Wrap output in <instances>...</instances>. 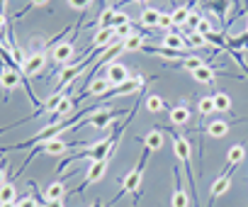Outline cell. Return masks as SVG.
<instances>
[{"label": "cell", "instance_id": "6da1fadb", "mask_svg": "<svg viewBox=\"0 0 248 207\" xmlns=\"http://www.w3.org/2000/svg\"><path fill=\"white\" fill-rule=\"evenodd\" d=\"M149 156H151V149H146V146H144L141 161L137 163V168H132L127 175H124V180H122V185H119V192L112 197V202H119L124 195H134V192H139V188H141V178H144V168H146Z\"/></svg>", "mask_w": 248, "mask_h": 207}, {"label": "cell", "instance_id": "7a4b0ae2", "mask_svg": "<svg viewBox=\"0 0 248 207\" xmlns=\"http://www.w3.org/2000/svg\"><path fill=\"white\" fill-rule=\"evenodd\" d=\"M163 129H168V134L173 137V151H175V159L183 163V168H185V173H187V180H190V185H192V200L197 202V188H195V178H192V161H190V156H192L190 144H187V139H185L183 134H178L175 129H170V127H163Z\"/></svg>", "mask_w": 248, "mask_h": 207}, {"label": "cell", "instance_id": "3957f363", "mask_svg": "<svg viewBox=\"0 0 248 207\" xmlns=\"http://www.w3.org/2000/svg\"><path fill=\"white\" fill-rule=\"evenodd\" d=\"M124 115V110H112V108H102L100 112H95V115H90V117H85V120H80L73 129H80V127H95V129H107L114 120H119Z\"/></svg>", "mask_w": 248, "mask_h": 207}, {"label": "cell", "instance_id": "277c9868", "mask_svg": "<svg viewBox=\"0 0 248 207\" xmlns=\"http://www.w3.org/2000/svg\"><path fill=\"white\" fill-rule=\"evenodd\" d=\"M144 83H146V78L139 73V76H134V78H129V80H124V83H119V85H114V90H107L100 100H109V97H124V95H134L137 90H141L144 88Z\"/></svg>", "mask_w": 248, "mask_h": 207}, {"label": "cell", "instance_id": "5b68a950", "mask_svg": "<svg viewBox=\"0 0 248 207\" xmlns=\"http://www.w3.org/2000/svg\"><path fill=\"white\" fill-rule=\"evenodd\" d=\"M44 68H46V49H39V51H34L32 56L25 59V64H22V76H25V78H34V76H39Z\"/></svg>", "mask_w": 248, "mask_h": 207}, {"label": "cell", "instance_id": "8992f818", "mask_svg": "<svg viewBox=\"0 0 248 207\" xmlns=\"http://www.w3.org/2000/svg\"><path fill=\"white\" fill-rule=\"evenodd\" d=\"M233 171H236V166H229L226 163V168H224V173L212 183V190H209V200H207V207H212L214 205V200L219 197V195H224L226 190H229V185H231V175H233Z\"/></svg>", "mask_w": 248, "mask_h": 207}, {"label": "cell", "instance_id": "52a82bcc", "mask_svg": "<svg viewBox=\"0 0 248 207\" xmlns=\"http://www.w3.org/2000/svg\"><path fill=\"white\" fill-rule=\"evenodd\" d=\"M22 68H8V66H0V85H3V90L10 95L15 88H20L25 83V76L20 73Z\"/></svg>", "mask_w": 248, "mask_h": 207}, {"label": "cell", "instance_id": "ba28073f", "mask_svg": "<svg viewBox=\"0 0 248 207\" xmlns=\"http://www.w3.org/2000/svg\"><path fill=\"white\" fill-rule=\"evenodd\" d=\"M105 168H107V161H90V166H88V171H85V178H83V183L78 185V190L76 192H83L88 185H93V183H100V178L105 175Z\"/></svg>", "mask_w": 248, "mask_h": 207}, {"label": "cell", "instance_id": "9c48e42d", "mask_svg": "<svg viewBox=\"0 0 248 207\" xmlns=\"http://www.w3.org/2000/svg\"><path fill=\"white\" fill-rule=\"evenodd\" d=\"M105 78L109 80V85H119V83H124V80H129L132 76H129V68L124 66V64L109 61L107 68H105Z\"/></svg>", "mask_w": 248, "mask_h": 207}, {"label": "cell", "instance_id": "30bf717a", "mask_svg": "<svg viewBox=\"0 0 248 207\" xmlns=\"http://www.w3.org/2000/svg\"><path fill=\"white\" fill-rule=\"evenodd\" d=\"M161 47H163V49H173V51H192L190 44H187V39H185V34H183V32H175V30L163 34Z\"/></svg>", "mask_w": 248, "mask_h": 207}, {"label": "cell", "instance_id": "8fae6325", "mask_svg": "<svg viewBox=\"0 0 248 207\" xmlns=\"http://www.w3.org/2000/svg\"><path fill=\"white\" fill-rule=\"evenodd\" d=\"M76 49H73V42H59L56 47H51V59L59 64V66H68L71 59H73Z\"/></svg>", "mask_w": 248, "mask_h": 207}, {"label": "cell", "instance_id": "7c38bea8", "mask_svg": "<svg viewBox=\"0 0 248 207\" xmlns=\"http://www.w3.org/2000/svg\"><path fill=\"white\" fill-rule=\"evenodd\" d=\"M173 178H175V190H173V197H170V207H187L190 205V195L185 192V188L180 183V168L178 166L173 168Z\"/></svg>", "mask_w": 248, "mask_h": 207}, {"label": "cell", "instance_id": "4fadbf2b", "mask_svg": "<svg viewBox=\"0 0 248 207\" xmlns=\"http://www.w3.org/2000/svg\"><path fill=\"white\" fill-rule=\"evenodd\" d=\"M73 146H76L73 142H63L61 137H56V139H49L46 144H42V151L49 156H61V154H68Z\"/></svg>", "mask_w": 248, "mask_h": 207}, {"label": "cell", "instance_id": "5bb4252c", "mask_svg": "<svg viewBox=\"0 0 248 207\" xmlns=\"http://www.w3.org/2000/svg\"><path fill=\"white\" fill-rule=\"evenodd\" d=\"M146 47V32H137L127 39H122V54H132V51H141Z\"/></svg>", "mask_w": 248, "mask_h": 207}, {"label": "cell", "instance_id": "9a60e30c", "mask_svg": "<svg viewBox=\"0 0 248 207\" xmlns=\"http://www.w3.org/2000/svg\"><path fill=\"white\" fill-rule=\"evenodd\" d=\"M107 90H109V80H107V78H93V80L88 83V90L80 93V97H88V95H93V97H102Z\"/></svg>", "mask_w": 248, "mask_h": 207}, {"label": "cell", "instance_id": "2e32d148", "mask_svg": "<svg viewBox=\"0 0 248 207\" xmlns=\"http://www.w3.org/2000/svg\"><path fill=\"white\" fill-rule=\"evenodd\" d=\"M192 73V78L197 80V83H202V85H212L214 83V78H217V71L212 68V66H200V68H195V71H190Z\"/></svg>", "mask_w": 248, "mask_h": 207}, {"label": "cell", "instance_id": "e0dca14e", "mask_svg": "<svg viewBox=\"0 0 248 207\" xmlns=\"http://www.w3.org/2000/svg\"><path fill=\"white\" fill-rule=\"evenodd\" d=\"M66 197V185H63V180H54L49 188H46V192H44V202H59V200H63Z\"/></svg>", "mask_w": 248, "mask_h": 207}, {"label": "cell", "instance_id": "ac0fdd59", "mask_svg": "<svg viewBox=\"0 0 248 207\" xmlns=\"http://www.w3.org/2000/svg\"><path fill=\"white\" fill-rule=\"evenodd\" d=\"M195 5H197V0H192V3H187V5H180L175 13H170V15H173V25H175V30L183 27V25H187V17H190V13L195 10Z\"/></svg>", "mask_w": 248, "mask_h": 207}, {"label": "cell", "instance_id": "d6986e66", "mask_svg": "<svg viewBox=\"0 0 248 207\" xmlns=\"http://www.w3.org/2000/svg\"><path fill=\"white\" fill-rule=\"evenodd\" d=\"M144 146L151 149V151H161V149H163V134H161V127H154V129L144 137Z\"/></svg>", "mask_w": 248, "mask_h": 207}, {"label": "cell", "instance_id": "ffe728a7", "mask_svg": "<svg viewBox=\"0 0 248 207\" xmlns=\"http://www.w3.org/2000/svg\"><path fill=\"white\" fill-rule=\"evenodd\" d=\"M158 17H161V10L146 8L139 20H141V27H144V30H156V27H158Z\"/></svg>", "mask_w": 248, "mask_h": 207}, {"label": "cell", "instance_id": "44dd1931", "mask_svg": "<svg viewBox=\"0 0 248 207\" xmlns=\"http://www.w3.org/2000/svg\"><path fill=\"white\" fill-rule=\"evenodd\" d=\"M114 8H105L97 17H95V27L97 30H109V27H114Z\"/></svg>", "mask_w": 248, "mask_h": 207}, {"label": "cell", "instance_id": "7402d4cb", "mask_svg": "<svg viewBox=\"0 0 248 207\" xmlns=\"http://www.w3.org/2000/svg\"><path fill=\"white\" fill-rule=\"evenodd\" d=\"M170 122L178 125V127H180V125H187V122H190V110H187L185 105H175V108L170 110Z\"/></svg>", "mask_w": 248, "mask_h": 207}, {"label": "cell", "instance_id": "603a6c76", "mask_svg": "<svg viewBox=\"0 0 248 207\" xmlns=\"http://www.w3.org/2000/svg\"><path fill=\"white\" fill-rule=\"evenodd\" d=\"M207 134H209L212 139H221V137H226V134H229V122H221V120H214V122H209V127H207Z\"/></svg>", "mask_w": 248, "mask_h": 207}, {"label": "cell", "instance_id": "cb8c5ba5", "mask_svg": "<svg viewBox=\"0 0 248 207\" xmlns=\"http://www.w3.org/2000/svg\"><path fill=\"white\" fill-rule=\"evenodd\" d=\"M243 159H246V149H243L241 144H233V146L229 149V154H226V163H229V166H238Z\"/></svg>", "mask_w": 248, "mask_h": 207}, {"label": "cell", "instance_id": "d4e9b609", "mask_svg": "<svg viewBox=\"0 0 248 207\" xmlns=\"http://www.w3.org/2000/svg\"><path fill=\"white\" fill-rule=\"evenodd\" d=\"M3 202H17V190L13 183H3L0 185V205Z\"/></svg>", "mask_w": 248, "mask_h": 207}, {"label": "cell", "instance_id": "484cf974", "mask_svg": "<svg viewBox=\"0 0 248 207\" xmlns=\"http://www.w3.org/2000/svg\"><path fill=\"white\" fill-rule=\"evenodd\" d=\"M214 110L217 112H231V97H229V93H217L214 95Z\"/></svg>", "mask_w": 248, "mask_h": 207}, {"label": "cell", "instance_id": "4316f807", "mask_svg": "<svg viewBox=\"0 0 248 207\" xmlns=\"http://www.w3.org/2000/svg\"><path fill=\"white\" fill-rule=\"evenodd\" d=\"M146 110L154 112V115H156V112H163V110H166V100H163L161 95H149V97H146Z\"/></svg>", "mask_w": 248, "mask_h": 207}, {"label": "cell", "instance_id": "83f0119b", "mask_svg": "<svg viewBox=\"0 0 248 207\" xmlns=\"http://www.w3.org/2000/svg\"><path fill=\"white\" fill-rule=\"evenodd\" d=\"M197 110H200V117H207V115L217 112V110H214V95H207V97H202V100L197 102Z\"/></svg>", "mask_w": 248, "mask_h": 207}, {"label": "cell", "instance_id": "f1b7e54d", "mask_svg": "<svg viewBox=\"0 0 248 207\" xmlns=\"http://www.w3.org/2000/svg\"><path fill=\"white\" fill-rule=\"evenodd\" d=\"M185 34V39H187V44H190V49H197V47H207L209 42H207V37H202L200 32H183Z\"/></svg>", "mask_w": 248, "mask_h": 207}, {"label": "cell", "instance_id": "f546056e", "mask_svg": "<svg viewBox=\"0 0 248 207\" xmlns=\"http://www.w3.org/2000/svg\"><path fill=\"white\" fill-rule=\"evenodd\" d=\"M178 66H180V68H185V71H195V68L204 66V61H202L200 56H192V54H190V56H187V59H183Z\"/></svg>", "mask_w": 248, "mask_h": 207}, {"label": "cell", "instance_id": "4dcf8cb0", "mask_svg": "<svg viewBox=\"0 0 248 207\" xmlns=\"http://www.w3.org/2000/svg\"><path fill=\"white\" fill-rule=\"evenodd\" d=\"M158 30H161V32H173V30H175L170 13H161V17H158Z\"/></svg>", "mask_w": 248, "mask_h": 207}, {"label": "cell", "instance_id": "1f68e13d", "mask_svg": "<svg viewBox=\"0 0 248 207\" xmlns=\"http://www.w3.org/2000/svg\"><path fill=\"white\" fill-rule=\"evenodd\" d=\"M195 32H200V34H202V37H207V34H212V32H214V27H212V22H209V20H207V17H202V20H200V25H197V30H195Z\"/></svg>", "mask_w": 248, "mask_h": 207}, {"label": "cell", "instance_id": "d6a6232c", "mask_svg": "<svg viewBox=\"0 0 248 207\" xmlns=\"http://www.w3.org/2000/svg\"><path fill=\"white\" fill-rule=\"evenodd\" d=\"M90 5H93V0H68V8L71 10H80V13L88 10Z\"/></svg>", "mask_w": 248, "mask_h": 207}, {"label": "cell", "instance_id": "836d02e7", "mask_svg": "<svg viewBox=\"0 0 248 207\" xmlns=\"http://www.w3.org/2000/svg\"><path fill=\"white\" fill-rule=\"evenodd\" d=\"M132 34H137V32H134V25H122V27H117V39H127V37H132Z\"/></svg>", "mask_w": 248, "mask_h": 207}, {"label": "cell", "instance_id": "e575fe53", "mask_svg": "<svg viewBox=\"0 0 248 207\" xmlns=\"http://www.w3.org/2000/svg\"><path fill=\"white\" fill-rule=\"evenodd\" d=\"M122 25H132V20H129V15H127V13L117 10V13H114V30H117V27H122Z\"/></svg>", "mask_w": 248, "mask_h": 207}, {"label": "cell", "instance_id": "d590c367", "mask_svg": "<svg viewBox=\"0 0 248 207\" xmlns=\"http://www.w3.org/2000/svg\"><path fill=\"white\" fill-rule=\"evenodd\" d=\"M46 3H49V0H30V3H27V8H25V10H20V13H17V20H20V17H22V15H25V13H27V10H32V8H44V5H46Z\"/></svg>", "mask_w": 248, "mask_h": 207}, {"label": "cell", "instance_id": "8d00e7d4", "mask_svg": "<svg viewBox=\"0 0 248 207\" xmlns=\"http://www.w3.org/2000/svg\"><path fill=\"white\" fill-rule=\"evenodd\" d=\"M17 207H39V200L37 197H22V200H17Z\"/></svg>", "mask_w": 248, "mask_h": 207}, {"label": "cell", "instance_id": "74e56055", "mask_svg": "<svg viewBox=\"0 0 248 207\" xmlns=\"http://www.w3.org/2000/svg\"><path fill=\"white\" fill-rule=\"evenodd\" d=\"M5 168H8V161H0V185L8 183V180H5V178H8V171H5Z\"/></svg>", "mask_w": 248, "mask_h": 207}, {"label": "cell", "instance_id": "f35d334b", "mask_svg": "<svg viewBox=\"0 0 248 207\" xmlns=\"http://www.w3.org/2000/svg\"><path fill=\"white\" fill-rule=\"evenodd\" d=\"M3 32H8V17H5V13H0V34Z\"/></svg>", "mask_w": 248, "mask_h": 207}, {"label": "cell", "instance_id": "ab89813d", "mask_svg": "<svg viewBox=\"0 0 248 207\" xmlns=\"http://www.w3.org/2000/svg\"><path fill=\"white\" fill-rule=\"evenodd\" d=\"M44 207H63V200H59V202H44Z\"/></svg>", "mask_w": 248, "mask_h": 207}, {"label": "cell", "instance_id": "60d3db41", "mask_svg": "<svg viewBox=\"0 0 248 207\" xmlns=\"http://www.w3.org/2000/svg\"><path fill=\"white\" fill-rule=\"evenodd\" d=\"M15 125H22V120H20V122H15ZM15 125H8V127H3V129H0V134H3V132H10Z\"/></svg>", "mask_w": 248, "mask_h": 207}, {"label": "cell", "instance_id": "b9f144b4", "mask_svg": "<svg viewBox=\"0 0 248 207\" xmlns=\"http://www.w3.org/2000/svg\"><path fill=\"white\" fill-rule=\"evenodd\" d=\"M8 10V0H0V13H5Z\"/></svg>", "mask_w": 248, "mask_h": 207}, {"label": "cell", "instance_id": "7bdbcfd3", "mask_svg": "<svg viewBox=\"0 0 248 207\" xmlns=\"http://www.w3.org/2000/svg\"><path fill=\"white\" fill-rule=\"evenodd\" d=\"M0 207H17V202H3Z\"/></svg>", "mask_w": 248, "mask_h": 207}, {"label": "cell", "instance_id": "ee69618b", "mask_svg": "<svg viewBox=\"0 0 248 207\" xmlns=\"http://www.w3.org/2000/svg\"><path fill=\"white\" fill-rule=\"evenodd\" d=\"M129 3H137V5H144V3H149V0H129Z\"/></svg>", "mask_w": 248, "mask_h": 207}, {"label": "cell", "instance_id": "f6af8a7d", "mask_svg": "<svg viewBox=\"0 0 248 207\" xmlns=\"http://www.w3.org/2000/svg\"><path fill=\"white\" fill-rule=\"evenodd\" d=\"M90 207H105V205H102V202H100V200H95V202H93V205H90Z\"/></svg>", "mask_w": 248, "mask_h": 207}, {"label": "cell", "instance_id": "bcb514c9", "mask_svg": "<svg viewBox=\"0 0 248 207\" xmlns=\"http://www.w3.org/2000/svg\"><path fill=\"white\" fill-rule=\"evenodd\" d=\"M243 5V0H236V8H241Z\"/></svg>", "mask_w": 248, "mask_h": 207}, {"label": "cell", "instance_id": "7dc6e473", "mask_svg": "<svg viewBox=\"0 0 248 207\" xmlns=\"http://www.w3.org/2000/svg\"><path fill=\"white\" fill-rule=\"evenodd\" d=\"M246 32H248V27H246Z\"/></svg>", "mask_w": 248, "mask_h": 207}]
</instances>
